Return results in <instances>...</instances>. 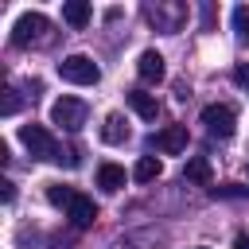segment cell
<instances>
[{"instance_id":"2e32d148","label":"cell","mask_w":249,"mask_h":249,"mask_svg":"<svg viewBox=\"0 0 249 249\" xmlns=\"http://www.w3.org/2000/svg\"><path fill=\"white\" fill-rule=\"evenodd\" d=\"M233 31H237V43L241 47H249V8H233Z\"/></svg>"},{"instance_id":"e0dca14e","label":"cell","mask_w":249,"mask_h":249,"mask_svg":"<svg viewBox=\"0 0 249 249\" xmlns=\"http://www.w3.org/2000/svg\"><path fill=\"white\" fill-rule=\"evenodd\" d=\"M0 113H4V117H12V113H19V93H16L12 86L4 89V101H0Z\"/></svg>"},{"instance_id":"d6986e66","label":"cell","mask_w":249,"mask_h":249,"mask_svg":"<svg viewBox=\"0 0 249 249\" xmlns=\"http://www.w3.org/2000/svg\"><path fill=\"white\" fill-rule=\"evenodd\" d=\"M0 187H4V202H12V198H16V183H8V179H4Z\"/></svg>"},{"instance_id":"6da1fadb","label":"cell","mask_w":249,"mask_h":249,"mask_svg":"<svg viewBox=\"0 0 249 249\" xmlns=\"http://www.w3.org/2000/svg\"><path fill=\"white\" fill-rule=\"evenodd\" d=\"M86 117H89V105H86L82 97H58V101L51 105V121L62 124L66 132H78V128L86 124Z\"/></svg>"},{"instance_id":"7a4b0ae2","label":"cell","mask_w":249,"mask_h":249,"mask_svg":"<svg viewBox=\"0 0 249 249\" xmlns=\"http://www.w3.org/2000/svg\"><path fill=\"white\" fill-rule=\"evenodd\" d=\"M19 140L27 144V152H31L35 160H62L58 140H54L43 124H23V128H19Z\"/></svg>"},{"instance_id":"8992f818","label":"cell","mask_w":249,"mask_h":249,"mask_svg":"<svg viewBox=\"0 0 249 249\" xmlns=\"http://www.w3.org/2000/svg\"><path fill=\"white\" fill-rule=\"evenodd\" d=\"M152 148H160V152H167V156H179V152L187 148V128H183V124H167L163 132L152 136Z\"/></svg>"},{"instance_id":"30bf717a","label":"cell","mask_w":249,"mask_h":249,"mask_svg":"<svg viewBox=\"0 0 249 249\" xmlns=\"http://www.w3.org/2000/svg\"><path fill=\"white\" fill-rule=\"evenodd\" d=\"M124 179H128V175H124V167H117V163H101V167H97V187H101V191H109V195H113V191H121V187H124Z\"/></svg>"},{"instance_id":"277c9868","label":"cell","mask_w":249,"mask_h":249,"mask_svg":"<svg viewBox=\"0 0 249 249\" xmlns=\"http://www.w3.org/2000/svg\"><path fill=\"white\" fill-rule=\"evenodd\" d=\"M43 31H47V16L43 12H23L16 19V27H12V43L16 47H31V43L43 39Z\"/></svg>"},{"instance_id":"9a60e30c","label":"cell","mask_w":249,"mask_h":249,"mask_svg":"<svg viewBox=\"0 0 249 249\" xmlns=\"http://www.w3.org/2000/svg\"><path fill=\"white\" fill-rule=\"evenodd\" d=\"M47 198H51L54 206H70V202L78 198V191H74V187H62V183H51V187H47Z\"/></svg>"},{"instance_id":"5b68a950","label":"cell","mask_w":249,"mask_h":249,"mask_svg":"<svg viewBox=\"0 0 249 249\" xmlns=\"http://www.w3.org/2000/svg\"><path fill=\"white\" fill-rule=\"evenodd\" d=\"M202 124H206L210 136H233L237 117H233L230 105H206V109H202Z\"/></svg>"},{"instance_id":"ffe728a7","label":"cell","mask_w":249,"mask_h":249,"mask_svg":"<svg viewBox=\"0 0 249 249\" xmlns=\"http://www.w3.org/2000/svg\"><path fill=\"white\" fill-rule=\"evenodd\" d=\"M233 249H249V233H237V241H233Z\"/></svg>"},{"instance_id":"8fae6325","label":"cell","mask_w":249,"mask_h":249,"mask_svg":"<svg viewBox=\"0 0 249 249\" xmlns=\"http://www.w3.org/2000/svg\"><path fill=\"white\" fill-rule=\"evenodd\" d=\"M101 140H105V144H124V140H128V124H124V117L109 113L105 124H101Z\"/></svg>"},{"instance_id":"52a82bcc","label":"cell","mask_w":249,"mask_h":249,"mask_svg":"<svg viewBox=\"0 0 249 249\" xmlns=\"http://www.w3.org/2000/svg\"><path fill=\"white\" fill-rule=\"evenodd\" d=\"M136 74H140L148 86L163 82V54H160V51H144V54L136 58Z\"/></svg>"},{"instance_id":"5bb4252c","label":"cell","mask_w":249,"mask_h":249,"mask_svg":"<svg viewBox=\"0 0 249 249\" xmlns=\"http://www.w3.org/2000/svg\"><path fill=\"white\" fill-rule=\"evenodd\" d=\"M62 19H66L70 27H86V23H89V4H86V0H66V4H62Z\"/></svg>"},{"instance_id":"7c38bea8","label":"cell","mask_w":249,"mask_h":249,"mask_svg":"<svg viewBox=\"0 0 249 249\" xmlns=\"http://www.w3.org/2000/svg\"><path fill=\"white\" fill-rule=\"evenodd\" d=\"M160 175H163V163H160L156 156H140L136 167H132V179H136V183H152V179H160Z\"/></svg>"},{"instance_id":"ac0fdd59","label":"cell","mask_w":249,"mask_h":249,"mask_svg":"<svg viewBox=\"0 0 249 249\" xmlns=\"http://www.w3.org/2000/svg\"><path fill=\"white\" fill-rule=\"evenodd\" d=\"M233 82H237V86H245V89H249V62H241V66H237V70H233Z\"/></svg>"},{"instance_id":"ba28073f","label":"cell","mask_w":249,"mask_h":249,"mask_svg":"<svg viewBox=\"0 0 249 249\" xmlns=\"http://www.w3.org/2000/svg\"><path fill=\"white\" fill-rule=\"evenodd\" d=\"M124 101H128V109H132L136 117H144V121H156V117H160V101H156L152 93H144V89H128Z\"/></svg>"},{"instance_id":"4fadbf2b","label":"cell","mask_w":249,"mask_h":249,"mask_svg":"<svg viewBox=\"0 0 249 249\" xmlns=\"http://www.w3.org/2000/svg\"><path fill=\"white\" fill-rule=\"evenodd\" d=\"M183 179H187V183H202V187H210L214 175H210V163H206L202 156H191L187 167H183Z\"/></svg>"},{"instance_id":"44dd1931","label":"cell","mask_w":249,"mask_h":249,"mask_svg":"<svg viewBox=\"0 0 249 249\" xmlns=\"http://www.w3.org/2000/svg\"><path fill=\"white\" fill-rule=\"evenodd\" d=\"M202 249H206V245H202Z\"/></svg>"},{"instance_id":"3957f363","label":"cell","mask_w":249,"mask_h":249,"mask_svg":"<svg viewBox=\"0 0 249 249\" xmlns=\"http://www.w3.org/2000/svg\"><path fill=\"white\" fill-rule=\"evenodd\" d=\"M58 74H62L66 82H74V86H93V82L101 78V70H97V62H93L89 54H66V58L58 62Z\"/></svg>"},{"instance_id":"9c48e42d","label":"cell","mask_w":249,"mask_h":249,"mask_svg":"<svg viewBox=\"0 0 249 249\" xmlns=\"http://www.w3.org/2000/svg\"><path fill=\"white\" fill-rule=\"evenodd\" d=\"M66 218L78 226V230H86V226H93V218H97V206H93V198H86V195H78L70 206H66Z\"/></svg>"}]
</instances>
